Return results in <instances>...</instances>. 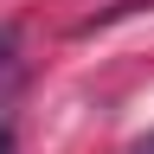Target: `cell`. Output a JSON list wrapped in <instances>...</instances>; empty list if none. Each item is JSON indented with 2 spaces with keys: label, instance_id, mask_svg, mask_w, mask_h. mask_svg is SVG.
Returning <instances> with one entry per match:
<instances>
[{
  "label": "cell",
  "instance_id": "obj_1",
  "mask_svg": "<svg viewBox=\"0 0 154 154\" xmlns=\"http://www.w3.org/2000/svg\"><path fill=\"white\" fill-rule=\"evenodd\" d=\"M19 84H26V58H19V32H13V26H0V122H7V109H13Z\"/></svg>",
  "mask_w": 154,
  "mask_h": 154
},
{
  "label": "cell",
  "instance_id": "obj_2",
  "mask_svg": "<svg viewBox=\"0 0 154 154\" xmlns=\"http://www.w3.org/2000/svg\"><path fill=\"white\" fill-rule=\"evenodd\" d=\"M135 154H154V128H148V135H141V141H135Z\"/></svg>",
  "mask_w": 154,
  "mask_h": 154
},
{
  "label": "cell",
  "instance_id": "obj_3",
  "mask_svg": "<svg viewBox=\"0 0 154 154\" xmlns=\"http://www.w3.org/2000/svg\"><path fill=\"white\" fill-rule=\"evenodd\" d=\"M0 154H13V135H7V128H0Z\"/></svg>",
  "mask_w": 154,
  "mask_h": 154
}]
</instances>
